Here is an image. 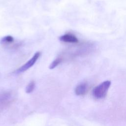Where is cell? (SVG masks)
<instances>
[{
    "instance_id": "1",
    "label": "cell",
    "mask_w": 126,
    "mask_h": 126,
    "mask_svg": "<svg viewBox=\"0 0 126 126\" xmlns=\"http://www.w3.org/2000/svg\"><path fill=\"white\" fill-rule=\"evenodd\" d=\"M111 84L110 81L106 80L95 87L93 90V95L97 99L105 97L111 86Z\"/></svg>"
},
{
    "instance_id": "7",
    "label": "cell",
    "mask_w": 126,
    "mask_h": 126,
    "mask_svg": "<svg viewBox=\"0 0 126 126\" xmlns=\"http://www.w3.org/2000/svg\"><path fill=\"white\" fill-rule=\"evenodd\" d=\"M35 87V83L34 81H32L27 86L26 88V92L28 94L31 93L33 92Z\"/></svg>"
},
{
    "instance_id": "8",
    "label": "cell",
    "mask_w": 126,
    "mask_h": 126,
    "mask_svg": "<svg viewBox=\"0 0 126 126\" xmlns=\"http://www.w3.org/2000/svg\"><path fill=\"white\" fill-rule=\"evenodd\" d=\"M62 61V59L61 58H58L56 59L51 63L49 66V68L51 69L55 68L56 66H57L59 64L61 63Z\"/></svg>"
},
{
    "instance_id": "5",
    "label": "cell",
    "mask_w": 126,
    "mask_h": 126,
    "mask_svg": "<svg viewBox=\"0 0 126 126\" xmlns=\"http://www.w3.org/2000/svg\"><path fill=\"white\" fill-rule=\"evenodd\" d=\"M87 91V85L85 83H82L78 85L75 89V93L77 95H83Z\"/></svg>"
},
{
    "instance_id": "6",
    "label": "cell",
    "mask_w": 126,
    "mask_h": 126,
    "mask_svg": "<svg viewBox=\"0 0 126 126\" xmlns=\"http://www.w3.org/2000/svg\"><path fill=\"white\" fill-rule=\"evenodd\" d=\"M0 41L2 44H10L14 41V38L11 35H7L3 37Z\"/></svg>"
},
{
    "instance_id": "3",
    "label": "cell",
    "mask_w": 126,
    "mask_h": 126,
    "mask_svg": "<svg viewBox=\"0 0 126 126\" xmlns=\"http://www.w3.org/2000/svg\"><path fill=\"white\" fill-rule=\"evenodd\" d=\"M41 55V53L40 52H36L33 56L32 57L31 59H30L28 61H27L25 64H24L22 66L20 67L16 71L17 73H21L24 72L29 69L30 68L32 67L36 63L37 60L39 59Z\"/></svg>"
},
{
    "instance_id": "2",
    "label": "cell",
    "mask_w": 126,
    "mask_h": 126,
    "mask_svg": "<svg viewBox=\"0 0 126 126\" xmlns=\"http://www.w3.org/2000/svg\"><path fill=\"white\" fill-rule=\"evenodd\" d=\"M13 95L9 91L0 92V113L13 101Z\"/></svg>"
},
{
    "instance_id": "4",
    "label": "cell",
    "mask_w": 126,
    "mask_h": 126,
    "mask_svg": "<svg viewBox=\"0 0 126 126\" xmlns=\"http://www.w3.org/2000/svg\"><path fill=\"white\" fill-rule=\"evenodd\" d=\"M60 41L66 42V43H77L78 42V39L77 37L71 33H66L59 37Z\"/></svg>"
}]
</instances>
